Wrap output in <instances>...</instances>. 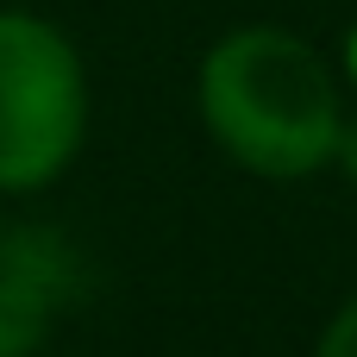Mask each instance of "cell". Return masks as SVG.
<instances>
[{
	"mask_svg": "<svg viewBox=\"0 0 357 357\" xmlns=\"http://www.w3.org/2000/svg\"><path fill=\"white\" fill-rule=\"evenodd\" d=\"M195 113L238 169L264 182H307L333 163L351 107L314 38L251 19L201 50Z\"/></svg>",
	"mask_w": 357,
	"mask_h": 357,
	"instance_id": "6da1fadb",
	"label": "cell"
},
{
	"mask_svg": "<svg viewBox=\"0 0 357 357\" xmlns=\"http://www.w3.org/2000/svg\"><path fill=\"white\" fill-rule=\"evenodd\" d=\"M88 144V63L75 38L6 0L0 6V195H44Z\"/></svg>",
	"mask_w": 357,
	"mask_h": 357,
	"instance_id": "7a4b0ae2",
	"label": "cell"
},
{
	"mask_svg": "<svg viewBox=\"0 0 357 357\" xmlns=\"http://www.w3.org/2000/svg\"><path fill=\"white\" fill-rule=\"evenodd\" d=\"M88 289V264L69 232L31 220L0 226V357H44L50 320L75 307Z\"/></svg>",
	"mask_w": 357,
	"mask_h": 357,
	"instance_id": "3957f363",
	"label": "cell"
},
{
	"mask_svg": "<svg viewBox=\"0 0 357 357\" xmlns=\"http://www.w3.org/2000/svg\"><path fill=\"white\" fill-rule=\"evenodd\" d=\"M314 357H357V295L320 326V345H314Z\"/></svg>",
	"mask_w": 357,
	"mask_h": 357,
	"instance_id": "277c9868",
	"label": "cell"
},
{
	"mask_svg": "<svg viewBox=\"0 0 357 357\" xmlns=\"http://www.w3.org/2000/svg\"><path fill=\"white\" fill-rule=\"evenodd\" d=\"M333 169L357 188V113H345V132H339V151H333Z\"/></svg>",
	"mask_w": 357,
	"mask_h": 357,
	"instance_id": "5b68a950",
	"label": "cell"
},
{
	"mask_svg": "<svg viewBox=\"0 0 357 357\" xmlns=\"http://www.w3.org/2000/svg\"><path fill=\"white\" fill-rule=\"evenodd\" d=\"M345 75L357 82V25H351V38H345Z\"/></svg>",
	"mask_w": 357,
	"mask_h": 357,
	"instance_id": "8992f818",
	"label": "cell"
},
{
	"mask_svg": "<svg viewBox=\"0 0 357 357\" xmlns=\"http://www.w3.org/2000/svg\"><path fill=\"white\" fill-rule=\"evenodd\" d=\"M0 6H6V0H0Z\"/></svg>",
	"mask_w": 357,
	"mask_h": 357,
	"instance_id": "52a82bcc",
	"label": "cell"
}]
</instances>
